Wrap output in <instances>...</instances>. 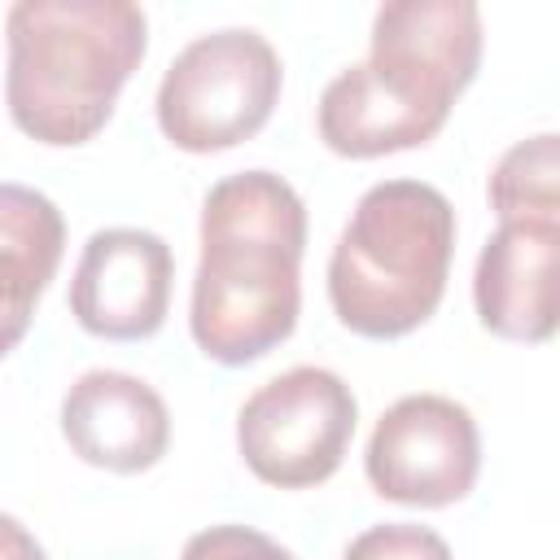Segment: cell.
I'll return each instance as SVG.
<instances>
[{
	"label": "cell",
	"mask_w": 560,
	"mask_h": 560,
	"mask_svg": "<svg viewBox=\"0 0 560 560\" xmlns=\"http://www.w3.org/2000/svg\"><path fill=\"white\" fill-rule=\"evenodd\" d=\"M201 254L188 332L214 363L241 368L276 350L302 311L306 206L276 171H236L201 201Z\"/></svg>",
	"instance_id": "1"
},
{
	"label": "cell",
	"mask_w": 560,
	"mask_h": 560,
	"mask_svg": "<svg viewBox=\"0 0 560 560\" xmlns=\"http://www.w3.org/2000/svg\"><path fill=\"white\" fill-rule=\"evenodd\" d=\"M486 22L472 0H385L363 61L341 66L315 105L319 140L341 158L429 144L481 66Z\"/></svg>",
	"instance_id": "2"
},
{
	"label": "cell",
	"mask_w": 560,
	"mask_h": 560,
	"mask_svg": "<svg viewBox=\"0 0 560 560\" xmlns=\"http://www.w3.org/2000/svg\"><path fill=\"white\" fill-rule=\"evenodd\" d=\"M4 105L39 144L92 140L149 48L136 0H13L4 13Z\"/></svg>",
	"instance_id": "3"
},
{
	"label": "cell",
	"mask_w": 560,
	"mask_h": 560,
	"mask_svg": "<svg viewBox=\"0 0 560 560\" xmlns=\"http://www.w3.org/2000/svg\"><path fill=\"white\" fill-rule=\"evenodd\" d=\"M455 206L424 179L372 184L328 254L332 315L359 337H402L420 328L451 276Z\"/></svg>",
	"instance_id": "4"
},
{
	"label": "cell",
	"mask_w": 560,
	"mask_h": 560,
	"mask_svg": "<svg viewBox=\"0 0 560 560\" xmlns=\"http://www.w3.org/2000/svg\"><path fill=\"white\" fill-rule=\"evenodd\" d=\"M284 61L254 26L192 35L158 83V127L175 149L219 153L249 140L276 109Z\"/></svg>",
	"instance_id": "5"
},
{
	"label": "cell",
	"mask_w": 560,
	"mask_h": 560,
	"mask_svg": "<svg viewBox=\"0 0 560 560\" xmlns=\"http://www.w3.org/2000/svg\"><path fill=\"white\" fill-rule=\"evenodd\" d=\"M354 389L319 363H298L262 381L236 411V451L245 468L276 490L328 481L354 438Z\"/></svg>",
	"instance_id": "6"
},
{
	"label": "cell",
	"mask_w": 560,
	"mask_h": 560,
	"mask_svg": "<svg viewBox=\"0 0 560 560\" xmlns=\"http://www.w3.org/2000/svg\"><path fill=\"white\" fill-rule=\"evenodd\" d=\"M363 472L389 503H459L481 472V429L472 411L451 394H402L376 416Z\"/></svg>",
	"instance_id": "7"
},
{
	"label": "cell",
	"mask_w": 560,
	"mask_h": 560,
	"mask_svg": "<svg viewBox=\"0 0 560 560\" xmlns=\"http://www.w3.org/2000/svg\"><path fill=\"white\" fill-rule=\"evenodd\" d=\"M175 254L149 228H96L70 276V315L105 341H140L166 324Z\"/></svg>",
	"instance_id": "8"
},
{
	"label": "cell",
	"mask_w": 560,
	"mask_h": 560,
	"mask_svg": "<svg viewBox=\"0 0 560 560\" xmlns=\"http://www.w3.org/2000/svg\"><path fill=\"white\" fill-rule=\"evenodd\" d=\"M61 438L92 468L144 472L171 446V407L144 376L88 368L61 394Z\"/></svg>",
	"instance_id": "9"
},
{
	"label": "cell",
	"mask_w": 560,
	"mask_h": 560,
	"mask_svg": "<svg viewBox=\"0 0 560 560\" xmlns=\"http://www.w3.org/2000/svg\"><path fill=\"white\" fill-rule=\"evenodd\" d=\"M472 306L503 341H547L560 324V228L499 223L472 267Z\"/></svg>",
	"instance_id": "10"
},
{
	"label": "cell",
	"mask_w": 560,
	"mask_h": 560,
	"mask_svg": "<svg viewBox=\"0 0 560 560\" xmlns=\"http://www.w3.org/2000/svg\"><path fill=\"white\" fill-rule=\"evenodd\" d=\"M61 254L66 219L57 201L31 184L0 179V359L26 337Z\"/></svg>",
	"instance_id": "11"
},
{
	"label": "cell",
	"mask_w": 560,
	"mask_h": 560,
	"mask_svg": "<svg viewBox=\"0 0 560 560\" xmlns=\"http://www.w3.org/2000/svg\"><path fill=\"white\" fill-rule=\"evenodd\" d=\"M499 223H556L560 228V136L538 131L499 153L486 179Z\"/></svg>",
	"instance_id": "12"
},
{
	"label": "cell",
	"mask_w": 560,
	"mask_h": 560,
	"mask_svg": "<svg viewBox=\"0 0 560 560\" xmlns=\"http://www.w3.org/2000/svg\"><path fill=\"white\" fill-rule=\"evenodd\" d=\"M341 560H455L446 538L416 521H385L354 534Z\"/></svg>",
	"instance_id": "13"
},
{
	"label": "cell",
	"mask_w": 560,
	"mask_h": 560,
	"mask_svg": "<svg viewBox=\"0 0 560 560\" xmlns=\"http://www.w3.org/2000/svg\"><path fill=\"white\" fill-rule=\"evenodd\" d=\"M179 560H298L289 547H280L276 538H267L262 529L254 525H210V529H197Z\"/></svg>",
	"instance_id": "14"
},
{
	"label": "cell",
	"mask_w": 560,
	"mask_h": 560,
	"mask_svg": "<svg viewBox=\"0 0 560 560\" xmlns=\"http://www.w3.org/2000/svg\"><path fill=\"white\" fill-rule=\"evenodd\" d=\"M0 560H48L39 538L9 512H0Z\"/></svg>",
	"instance_id": "15"
}]
</instances>
